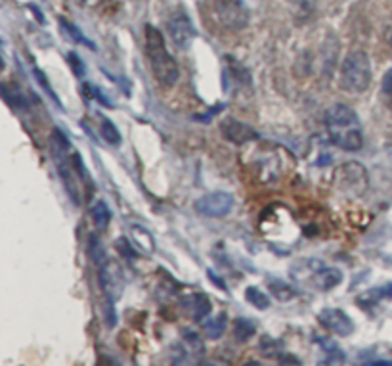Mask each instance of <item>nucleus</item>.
I'll return each mask as SVG.
<instances>
[{"mask_svg": "<svg viewBox=\"0 0 392 366\" xmlns=\"http://www.w3.org/2000/svg\"><path fill=\"white\" fill-rule=\"evenodd\" d=\"M226 322H228L226 313H220V315H217L215 318H209V320L203 324L205 336H207L209 339L222 338V334L226 332Z\"/></svg>", "mask_w": 392, "mask_h": 366, "instance_id": "nucleus-14", "label": "nucleus"}, {"mask_svg": "<svg viewBox=\"0 0 392 366\" xmlns=\"http://www.w3.org/2000/svg\"><path fill=\"white\" fill-rule=\"evenodd\" d=\"M388 43H391V46H392V31H391V35H388Z\"/></svg>", "mask_w": 392, "mask_h": 366, "instance_id": "nucleus-28", "label": "nucleus"}, {"mask_svg": "<svg viewBox=\"0 0 392 366\" xmlns=\"http://www.w3.org/2000/svg\"><path fill=\"white\" fill-rule=\"evenodd\" d=\"M372 83V62L370 56L364 50H354L349 56L344 58L341 65V77L339 85L341 89L352 94H362L367 91V86Z\"/></svg>", "mask_w": 392, "mask_h": 366, "instance_id": "nucleus-3", "label": "nucleus"}, {"mask_svg": "<svg viewBox=\"0 0 392 366\" xmlns=\"http://www.w3.org/2000/svg\"><path fill=\"white\" fill-rule=\"evenodd\" d=\"M33 75H35L36 83H39V85L42 86V91L46 92V94H48L50 98H52V102H54L56 106L62 107V102H60V98H58V96H56V91H54V89L50 86V83H48V79H46V75H44V73H42V71L39 70V67H33Z\"/></svg>", "mask_w": 392, "mask_h": 366, "instance_id": "nucleus-23", "label": "nucleus"}, {"mask_svg": "<svg viewBox=\"0 0 392 366\" xmlns=\"http://www.w3.org/2000/svg\"><path fill=\"white\" fill-rule=\"evenodd\" d=\"M234 207V197L228 192H210L196 202V211L203 217H224Z\"/></svg>", "mask_w": 392, "mask_h": 366, "instance_id": "nucleus-8", "label": "nucleus"}, {"mask_svg": "<svg viewBox=\"0 0 392 366\" xmlns=\"http://www.w3.org/2000/svg\"><path fill=\"white\" fill-rule=\"evenodd\" d=\"M67 60L71 62V67H73V71L77 73V77H84V65H83V60L75 54V52H69L67 54Z\"/></svg>", "mask_w": 392, "mask_h": 366, "instance_id": "nucleus-25", "label": "nucleus"}, {"mask_svg": "<svg viewBox=\"0 0 392 366\" xmlns=\"http://www.w3.org/2000/svg\"><path fill=\"white\" fill-rule=\"evenodd\" d=\"M289 4L293 6L295 15L299 20H309L316 8V0H289Z\"/></svg>", "mask_w": 392, "mask_h": 366, "instance_id": "nucleus-22", "label": "nucleus"}, {"mask_svg": "<svg viewBox=\"0 0 392 366\" xmlns=\"http://www.w3.org/2000/svg\"><path fill=\"white\" fill-rule=\"evenodd\" d=\"M215 12L218 22L231 31H241L249 23V12L243 6V0H217Z\"/></svg>", "mask_w": 392, "mask_h": 366, "instance_id": "nucleus-6", "label": "nucleus"}, {"mask_svg": "<svg viewBox=\"0 0 392 366\" xmlns=\"http://www.w3.org/2000/svg\"><path fill=\"white\" fill-rule=\"evenodd\" d=\"M268 288H270V292H272V296L278 299V301H291V299H295L297 297V289L291 286V284H288V282L280 280V278H270L268 280Z\"/></svg>", "mask_w": 392, "mask_h": 366, "instance_id": "nucleus-13", "label": "nucleus"}, {"mask_svg": "<svg viewBox=\"0 0 392 366\" xmlns=\"http://www.w3.org/2000/svg\"><path fill=\"white\" fill-rule=\"evenodd\" d=\"M245 299L251 303L252 307H257V309H268L270 307V297L262 292L260 288H255V286H249L245 289Z\"/></svg>", "mask_w": 392, "mask_h": 366, "instance_id": "nucleus-20", "label": "nucleus"}, {"mask_svg": "<svg viewBox=\"0 0 392 366\" xmlns=\"http://www.w3.org/2000/svg\"><path fill=\"white\" fill-rule=\"evenodd\" d=\"M386 297H392V284H386L383 288H375L372 292H367L364 299L367 305H372V303H377L381 299H386Z\"/></svg>", "mask_w": 392, "mask_h": 366, "instance_id": "nucleus-24", "label": "nucleus"}, {"mask_svg": "<svg viewBox=\"0 0 392 366\" xmlns=\"http://www.w3.org/2000/svg\"><path fill=\"white\" fill-rule=\"evenodd\" d=\"M100 133L107 144L111 146H119L121 144V133L119 129L113 125V121H109L107 117H102V125H100Z\"/></svg>", "mask_w": 392, "mask_h": 366, "instance_id": "nucleus-19", "label": "nucleus"}, {"mask_svg": "<svg viewBox=\"0 0 392 366\" xmlns=\"http://www.w3.org/2000/svg\"><path fill=\"white\" fill-rule=\"evenodd\" d=\"M260 353L268 357V359H281V344L280 341H276L273 338H268V336H262L260 338Z\"/></svg>", "mask_w": 392, "mask_h": 366, "instance_id": "nucleus-21", "label": "nucleus"}, {"mask_svg": "<svg viewBox=\"0 0 392 366\" xmlns=\"http://www.w3.org/2000/svg\"><path fill=\"white\" fill-rule=\"evenodd\" d=\"M381 91L386 96H392V70H388L383 77V83H381Z\"/></svg>", "mask_w": 392, "mask_h": 366, "instance_id": "nucleus-26", "label": "nucleus"}, {"mask_svg": "<svg viewBox=\"0 0 392 366\" xmlns=\"http://www.w3.org/2000/svg\"><path fill=\"white\" fill-rule=\"evenodd\" d=\"M318 320L322 324L323 328H327L330 332H333L335 336L346 338L354 332V320H352L343 309H323L318 315Z\"/></svg>", "mask_w": 392, "mask_h": 366, "instance_id": "nucleus-9", "label": "nucleus"}, {"mask_svg": "<svg viewBox=\"0 0 392 366\" xmlns=\"http://www.w3.org/2000/svg\"><path fill=\"white\" fill-rule=\"evenodd\" d=\"M220 133L224 136L226 140L234 142V144H247V142H252L259 138V133L252 127H249L247 123L239 119H234V117H226L222 123H220Z\"/></svg>", "mask_w": 392, "mask_h": 366, "instance_id": "nucleus-10", "label": "nucleus"}, {"mask_svg": "<svg viewBox=\"0 0 392 366\" xmlns=\"http://www.w3.org/2000/svg\"><path fill=\"white\" fill-rule=\"evenodd\" d=\"M52 154H54V159L58 163L60 176L65 184V190L73 200V204L79 205L81 197H79L77 192V171H73L77 167V162H75V154L69 162V142L60 129H54V133H52Z\"/></svg>", "mask_w": 392, "mask_h": 366, "instance_id": "nucleus-4", "label": "nucleus"}, {"mask_svg": "<svg viewBox=\"0 0 392 366\" xmlns=\"http://www.w3.org/2000/svg\"><path fill=\"white\" fill-rule=\"evenodd\" d=\"M325 127H327L331 142L337 148L346 150V152H358L364 146L360 117L346 104H333L325 112Z\"/></svg>", "mask_w": 392, "mask_h": 366, "instance_id": "nucleus-1", "label": "nucleus"}, {"mask_svg": "<svg viewBox=\"0 0 392 366\" xmlns=\"http://www.w3.org/2000/svg\"><path fill=\"white\" fill-rule=\"evenodd\" d=\"M117 249H119L121 254L125 255V257H134V251L130 249V246H128V242L123 238L117 240Z\"/></svg>", "mask_w": 392, "mask_h": 366, "instance_id": "nucleus-27", "label": "nucleus"}, {"mask_svg": "<svg viewBox=\"0 0 392 366\" xmlns=\"http://www.w3.org/2000/svg\"><path fill=\"white\" fill-rule=\"evenodd\" d=\"M312 286L320 292H330L343 282V270L337 267H320L310 276Z\"/></svg>", "mask_w": 392, "mask_h": 366, "instance_id": "nucleus-11", "label": "nucleus"}, {"mask_svg": "<svg viewBox=\"0 0 392 366\" xmlns=\"http://www.w3.org/2000/svg\"><path fill=\"white\" fill-rule=\"evenodd\" d=\"M90 213H92V221H94V225L98 226V228H105V226L109 225V221H111V211H109V207L105 202L98 200L96 204L90 207Z\"/></svg>", "mask_w": 392, "mask_h": 366, "instance_id": "nucleus-18", "label": "nucleus"}, {"mask_svg": "<svg viewBox=\"0 0 392 366\" xmlns=\"http://www.w3.org/2000/svg\"><path fill=\"white\" fill-rule=\"evenodd\" d=\"M255 332H257V326H255V322L249 320V318L239 317L234 320V338L238 339V341L251 339L252 336H255Z\"/></svg>", "mask_w": 392, "mask_h": 366, "instance_id": "nucleus-15", "label": "nucleus"}, {"mask_svg": "<svg viewBox=\"0 0 392 366\" xmlns=\"http://www.w3.org/2000/svg\"><path fill=\"white\" fill-rule=\"evenodd\" d=\"M60 27L63 29V33L69 37L73 43L84 44V46H88V48L94 50V43H92V41H88V39H86V37H84L83 33H81V29L75 27V25H73V23H71L69 20H65L63 15H60Z\"/></svg>", "mask_w": 392, "mask_h": 366, "instance_id": "nucleus-16", "label": "nucleus"}, {"mask_svg": "<svg viewBox=\"0 0 392 366\" xmlns=\"http://www.w3.org/2000/svg\"><path fill=\"white\" fill-rule=\"evenodd\" d=\"M180 305L186 311V315H189L194 320H203L210 313V301L207 299L205 294H189V296H184Z\"/></svg>", "mask_w": 392, "mask_h": 366, "instance_id": "nucleus-12", "label": "nucleus"}, {"mask_svg": "<svg viewBox=\"0 0 392 366\" xmlns=\"http://www.w3.org/2000/svg\"><path fill=\"white\" fill-rule=\"evenodd\" d=\"M367 184H370L367 171L360 163H344L337 169V186H339V190L346 192L349 196H362L367 190Z\"/></svg>", "mask_w": 392, "mask_h": 366, "instance_id": "nucleus-5", "label": "nucleus"}, {"mask_svg": "<svg viewBox=\"0 0 392 366\" xmlns=\"http://www.w3.org/2000/svg\"><path fill=\"white\" fill-rule=\"evenodd\" d=\"M167 31L170 41L175 43L176 48L180 50L188 48L189 44L194 43V39H196V31H194L191 20H189L188 12L182 10V8H178V10H175L170 14L167 22Z\"/></svg>", "mask_w": 392, "mask_h": 366, "instance_id": "nucleus-7", "label": "nucleus"}, {"mask_svg": "<svg viewBox=\"0 0 392 366\" xmlns=\"http://www.w3.org/2000/svg\"><path fill=\"white\" fill-rule=\"evenodd\" d=\"M320 339V345L325 349V355L327 359H323V365H337V362H344V353L341 351V347L335 344V341H330V338H318Z\"/></svg>", "mask_w": 392, "mask_h": 366, "instance_id": "nucleus-17", "label": "nucleus"}, {"mask_svg": "<svg viewBox=\"0 0 392 366\" xmlns=\"http://www.w3.org/2000/svg\"><path fill=\"white\" fill-rule=\"evenodd\" d=\"M146 54L157 83L167 89L175 86L180 79V70L173 54H168L161 31L154 25H146Z\"/></svg>", "mask_w": 392, "mask_h": 366, "instance_id": "nucleus-2", "label": "nucleus"}]
</instances>
